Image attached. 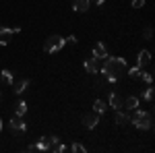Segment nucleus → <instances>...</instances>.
<instances>
[{
    "mask_svg": "<svg viewBox=\"0 0 155 153\" xmlns=\"http://www.w3.org/2000/svg\"><path fill=\"white\" fill-rule=\"evenodd\" d=\"M126 68H128V64H126L124 58H110V56H107V58L101 62V66H99V71L107 77L110 83L120 81V79L126 75Z\"/></svg>",
    "mask_w": 155,
    "mask_h": 153,
    "instance_id": "obj_1",
    "label": "nucleus"
},
{
    "mask_svg": "<svg viewBox=\"0 0 155 153\" xmlns=\"http://www.w3.org/2000/svg\"><path fill=\"white\" fill-rule=\"evenodd\" d=\"M130 122L139 130H149L151 126H153V114H151V112H143V110H137V108H134V114L130 116Z\"/></svg>",
    "mask_w": 155,
    "mask_h": 153,
    "instance_id": "obj_2",
    "label": "nucleus"
},
{
    "mask_svg": "<svg viewBox=\"0 0 155 153\" xmlns=\"http://www.w3.org/2000/svg\"><path fill=\"white\" fill-rule=\"evenodd\" d=\"M64 44H66V39H64L62 35H50L48 39H46V44H44V52L54 54V52L62 50V48H64Z\"/></svg>",
    "mask_w": 155,
    "mask_h": 153,
    "instance_id": "obj_3",
    "label": "nucleus"
},
{
    "mask_svg": "<svg viewBox=\"0 0 155 153\" xmlns=\"http://www.w3.org/2000/svg\"><path fill=\"white\" fill-rule=\"evenodd\" d=\"M17 33H21V29L19 27H15V29H8V27H0V46H6L8 42H11L12 35H17Z\"/></svg>",
    "mask_w": 155,
    "mask_h": 153,
    "instance_id": "obj_4",
    "label": "nucleus"
},
{
    "mask_svg": "<svg viewBox=\"0 0 155 153\" xmlns=\"http://www.w3.org/2000/svg\"><path fill=\"white\" fill-rule=\"evenodd\" d=\"M97 122H99V114H97V112H87L83 116V124L87 128H95Z\"/></svg>",
    "mask_w": 155,
    "mask_h": 153,
    "instance_id": "obj_5",
    "label": "nucleus"
},
{
    "mask_svg": "<svg viewBox=\"0 0 155 153\" xmlns=\"http://www.w3.org/2000/svg\"><path fill=\"white\" fill-rule=\"evenodd\" d=\"M11 128L12 130H17V132H25L27 130V122H23V116H15L11 118Z\"/></svg>",
    "mask_w": 155,
    "mask_h": 153,
    "instance_id": "obj_6",
    "label": "nucleus"
},
{
    "mask_svg": "<svg viewBox=\"0 0 155 153\" xmlns=\"http://www.w3.org/2000/svg\"><path fill=\"white\" fill-rule=\"evenodd\" d=\"M101 62H104V60H97V58L85 60V71L91 72V75H97V72H99V66H101Z\"/></svg>",
    "mask_w": 155,
    "mask_h": 153,
    "instance_id": "obj_7",
    "label": "nucleus"
},
{
    "mask_svg": "<svg viewBox=\"0 0 155 153\" xmlns=\"http://www.w3.org/2000/svg\"><path fill=\"white\" fill-rule=\"evenodd\" d=\"M110 54H107V50H106V46L101 44V42H97L95 44V48H93V58H97V60H106Z\"/></svg>",
    "mask_w": 155,
    "mask_h": 153,
    "instance_id": "obj_8",
    "label": "nucleus"
},
{
    "mask_svg": "<svg viewBox=\"0 0 155 153\" xmlns=\"http://www.w3.org/2000/svg\"><path fill=\"white\" fill-rule=\"evenodd\" d=\"M151 62V52L149 50H143V52H139V56H137V66H147Z\"/></svg>",
    "mask_w": 155,
    "mask_h": 153,
    "instance_id": "obj_9",
    "label": "nucleus"
},
{
    "mask_svg": "<svg viewBox=\"0 0 155 153\" xmlns=\"http://www.w3.org/2000/svg\"><path fill=\"white\" fill-rule=\"evenodd\" d=\"M89 4H91V0H74V2H72V11L74 12H85L89 8Z\"/></svg>",
    "mask_w": 155,
    "mask_h": 153,
    "instance_id": "obj_10",
    "label": "nucleus"
},
{
    "mask_svg": "<svg viewBox=\"0 0 155 153\" xmlns=\"http://www.w3.org/2000/svg\"><path fill=\"white\" fill-rule=\"evenodd\" d=\"M11 85H12V89H15V93H23L25 89L29 87V81L27 79H19V81H12Z\"/></svg>",
    "mask_w": 155,
    "mask_h": 153,
    "instance_id": "obj_11",
    "label": "nucleus"
},
{
    "mask_svg": "<svg viewBox=\"0 0 155 153\" xmlns=\"http://www.w3.org/2000/svg\"><path fill=\"white\" fill-rule=\"evenodd\" d=\"M50 151H54V153H64V151H66V147L60 143L58 137H52V143H50Z\"/></svg>",
    "mask_w": 155,
    "mask_h": 153,
    "instance_id": "obj_12",
    "label": "nucleus"
},
{
    "mask_svg": "<svg viewBox=\"0 0 155 153\" xmlns=\"http://www.w3.org/2000/svg\"><path fill=\"white\" fill-rule=\"evenodd\" d=\"M137 106H139V97H134V95H128L126 99H122V108H126V110H134Z\"/></svg>",
    "mask_w": 155,
    "mask_h": 153,
    "instance_id": "obj_13",
    "label": "nucleus"
},
{
    "mask_svg": "<svg viewBox=\"0 0 155 153\" xmlns=\"http://www.w3.org/2000/svg\"><path fill=\"white\" fill-rule=\"evenodd\" d=\"M110 108L112 110H120L122 108V97L118 93H110Z\"/></svg>",
    "mask_w": 155,
    "mask_h": 153,
    "instance_id": "obj_14",
    "label": "nucleus"
},
{
    "mask_svg": "<svg viewBox=\"0 0 155 153\" xmlns=\"http://www.w3.org/2000/svg\"><path fill=\"white\" fill-rule=\"evenodd\" d=\"M50 143H52V137H44V139H39V143L35 145V151H48Z\"/></svg>",
    "mask_w": 155,
    "mask_h": 153,
    "instance_id": "obj_15",
    "label": "nucleus"
},
{
    "mask_svg": "<svg viewBox=\"0 0 155 153\" xmlns=\"http://www.w3.org/2000/svg\"><path fill=\"white\" fill-rule=\"evenodd\" d=\"M12 81H15V75L11 71H0V83L2 85H11Z\"/></svg>",
    "mask_w": 155,
    "mask_h": 153,
    "instance_id": "obj_16",
    "label": "nucleus"
},
{
    "mask_svg": "<svg viewBox=\"0 0 155 153\" xmlns=\"http://www.w3.org/2000/svg\"><path fill=\"white\" fill-rule=\"evenodd\" d=\"M126 122H130V116L124 114V112H120V110H116V124L118 126H124Z\"/></svg>",
    "mask_w": 155,
    "mask_h": 153,
    "instance_id": "obj_17",
    "label": "nucleus"
},
{
    "mask_svg": "<svg viewBox=\"0 0 155 153\" xmlns=\"http://www.w3.org/2000/svg\"><path fill=\"white\" fill-rule=\"evenodd\" d=\"M107 110V104L104 101V99H95L93 101V112H97V114H104Z\"/></svg>",
    "mask_w": 155,
    "mask_h": 153,
    "instance_id": "obj_18",
    "label": "nucleus"
},
{
    "mask_svg": "<svg viewBox=\"0 0 155 153\" xmlns=\"http://www.w3.org/2000/svg\"><path fill=\"white\" fill-rule=\"evenodd\" d=\"M126 72H128V77H132V79H139L141 72H143V68H141V66H130V68H126Z\"/></svg>",
    "mask_w": 155,
    "mask_h": 153,
    "instance_id": "obj_19",
    "label": "nucleus"
},
{
    "mask_svg": "<svg viewBox=\"0 0 155 153\" xmlns=\"http://www.w3.org/2000/svg\"><path fill=\"white\" fill-rule=\"evenodd\" d=\"M27 114V104L25 101H19L17 104V116H25Z\"/></svg>",
    "mask_w": 155,
    "mask_h": 153,
    "instance_id": "obj_20",
    "label": "nucleus"
},
{
    "mask_svg": "<svg viewBox=\"0 0 155 153\" xmlns=\"http://www.w3.org/2000/svg\"><path fill=\"white\" fill-rule=\"evenodd\" d=\"M143 97H145V101H149V104H151V101H153V87H151V85H149V87H147V89H145Z\"/></svg>",
    "mask_w": 155,
    "mask_h": 153,
    "instance_id": "obj_21",
    "label": "nucleus"
},
{
    "mask_svg": "<svg viewBox=\"0 0 155 153\" xmlns=\"http://www.w3.org/2000/svg\"><path fill=\"white\" fill-rule=\"evenodd\" d=\"M139 79H143V81L147 83V85H151V83H153V75H151V72H145V71H143Z\"/></svg>",
    "mask_w": 155,
    "mask_h": 153,
    "instance_id": "obj_22",
    "label": "nucleus"
},
{
    "mask_svg": "<svg viewBox=\"0 0 155 153\" xmlns=\"http://www.w3.org/2000/svg\"><path fill=\"white\" fill-rule=\"evenodd\" d=\"M71 151H72V153H85L87 149H85L83 145H79V143H74V145H71Z\"/></svg>",
    "mask_w": 155,
    "mask_h": 153,
    "instance_id": "obj_23",
    "label": "nucleus"
},
{
    "mask_svg": "<svg viewBox=\"0 0 155 153\" xmlns=\"http://www.w3.org/2000/svg\"><path fill=\"white\" fill-rule=\"evenodd\" d=\"M143 35H145V39H151V37H153V29H151V27H145Z\"/></svg>",
    "mask_w": 155,
    "mask_h": 153,
    "instance_id": "obj_24",
    "label": "nucleus"
},
{
    "mask_svg": "<svg viewBox=\"0 0 155 153\" xmlns=\"http://www.w3.org/2000/svg\"><path fill=\"white\" fill-rule=\"evenodd\" d=\"M132 6L134 8H141V6H145V0H132Z\"/></svg>",
    "mask_w": 155,
    "mask_h": 153,
    "instance_id": "obj_25",
    "label": "nucleus"
},
{
    "mask_svg": "<svg viewBox=\"0 0 155 153\" xmlns=\"http://www.w3.org/2000/svg\"><path fill=\"white\" fill-rule=\"evenodd\" d=\"M66 42H68V44H77L79 39H77V35H68V37H66Z\"/></svg>",
    "mask_w": 155,
    "mask_h": 153,
    "instance_id": "obj_26",
    "label": "nucleus"
},
{
    "mask_svg": "<svg viewBox=\"0 0 155 153\" xmlns=\"http://www.w3.org/2000/svg\"><path fill=\"white\" fill-rule=\"evenodd\" d=\"M93 2H95V4H99V6H101V4H104V2H106V0H93Z\"/></svg>",
    "mask_w": 155,
    "mask_h": 153,
    "instance_id": "obj_27",
    "label": "nucleus"
},
{
    "mask_svg": "<svg viewBox=\"0 0 155 153\" xmlns=\"http://www.w3.org/2000/svg\"><path fill=\"white\" fill-rule=\"evenodd\" d=\"M0 130H2V118H0Z\"/></svg>",
    "mask_w": 155,
    "mask_h": 153,
    "instance_id": "obj_28",
    "label": "nucleus"
}]
</instances>
